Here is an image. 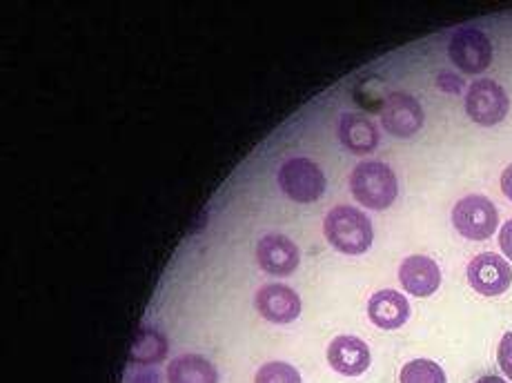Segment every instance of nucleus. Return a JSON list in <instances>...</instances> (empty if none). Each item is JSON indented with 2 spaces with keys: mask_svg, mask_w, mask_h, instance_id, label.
Instances as JSON below:
<instances>
[{
  "mask_svg": "<svg viewBox=\"0 0 512 383\" xmlns=\"http://www.w3.org/2000/svg\"><path fill=\"white\" fill-rule=\"evenodd\" d=\"M323 234L332 248L343 254H363L374 239L370 219L352 205H334L323 219Z\"/></svg>",
  "mask_w": 512,
  "mask_h": 383,
  "instance_id": "f257e3e1",
  "label": "nucleus"
},
{
  "mask_svg": "<svg viewBox=\"0 0 512 383\" xmlns=\"http://www.w3.org/2000/svg\"><path fill=\"white\" fill-rule=\"evenodd\" d=\"M350 188L354 199L370 210H388L399 196L395 170L381 161L359 163L350 174Z\"/></svg>",
  "mask_w": 512,
  "mask_h": 383,
  "instance_id": "f03ea898",
  "label": "nucleus"
},
{
  "mask_svg": "<svg viewBox=\"0 0 512 383\" xmlns=\"http://www.w3.org/2000/svg\"><path fill=\"white\" fill-rule=\"evenodd\" d=\"M277 181L294 203H314L326 192V174L305 156H294L285 161L279 168Z\"/></svg>",
  "mask_w": 512,
  "mask_h": 383,
  "instance_id": "7ed1b4c3",
  "label": "nucleus"
},
{
  "mask_svg": "<svg viewBox=\"0 0 512 383\" xmlns=\"http://www.w3.org/2000/svg\"><path fill=\"white\" fill-rule=\"evenodd\" d=\"M452 225H455L461 237L470 241L490 239L499 225L495 203L481 194L466 196L452 210Z\"/></svg>",
  "mask_w": 512,
  "mask_h": 383,
  "instance_id": "20e7f679",
  "label": "nucleus"
},
{
  "mask_svg": "<svg viewBox=\"0 0 512 383\" xmlns=\"http://www.w3.org/2000/svg\"><path fill=\"white\" fill-rule=\"evenodd\" d=\"M448 56L464 74H481L492 63V43L477 27H459L448 43Z\"/></svg>",
  "mask_w": 512,
  "mask_h": 383,
  "instance_id": "39448f33",
  "label": "nucleus"
},
{
  "mask_svg": "<svg viewBox=\"0 0 512 383\" xmlns=\"http://www.w3.org/2000/svg\"><path fill=\"white\" fill-rule=\"evenodd\" d=\"M510 98L504 87L490 78H479L466 94V112L479 125H497L508 116Z\"/></svg>",
  "mask_w": 512,
  "mask_h": 383,
  "instance_id": "423d86ee",
  "label": "nucleus"
},
{
  "mask_svg": "<svg viewBox=\"0 0 512 383\" xmlns=\"http://www.w3.org/2000/svg\"><path fill=\"white\" fill-rule=\"evenodd\" d=\"M468 281L484 297H499L510 288L512 270L504 257L495 252H484L470 261Z\"/></svg>",
  "mask_w": 512,
  "mask_h": 383,
  "instance_id": "0eeeda50",
  "label": "nucleus"
},
{
  "mask_svg": "<svg viewBox=\"0 0 512 383\" xmlns=\"http://www.w3.org/2000/svg\"><path fill=\"white\" fill-rule=\"evenodd\" d=\"M381 123L392 136L410 139L423 127V110L415 96L392 92L381 107Z\"/></svg>",
  "mask_w": 512,
  "mask_h": 383,
  "instance_id": "6e6552de",
  "label": "nucleus"
},
{
  "mask_svg": "<svg viewBox=\"0 0 512 383\" xmlns=\"http://www.w3.org/2000/svg\"><path fill=\"white\" fill-rule=\"evenodd\" d=\"M256 259L261 268L274 277H288L301 261V252L292 239L283 234H268L256 243Z\"/></svg>",
  "mask_w": 512,
  "mask_h": 383,
  "instance_id": "1a4fd4ad",
  "label": "nucleus"
},
{
  "mask_svg": "<svg viewBox=\"0 0 512 383\" xmlns=\"http://www.w3.org/2000/svg\"><path fill=\"white\" fill-rule=\"evenodd\" d=\"M254 306L263 319L272 323H290L301 314V299L292 288L283 283L263 286L254 297Z\"/></svg>",
  "mask_w": 512,
  "mask_h": 383,
  "instance_id": "9d476101",
  "label": "nucleus"
},
{
  "mask_svg": "<svg viewBox=\"0 0 512 383\" xmlns=\"http://www.w3.org/2000/svg\"><path fill=\"white\" fill-rule=\"evenodd\" d=\"M399 281L403 290L415 294V297H430L441 286V270L435 259L412 254L399 265Z\"/></svg>",
  "mask_w": 512,
  "mask_h": 383,
  "instance_id": "9b49d317",
  "label": "nucleus"
},
{
  "mask_svg": "<svg viewBox=\"0 0 512 383\" xmlns=\"http://www.w3.org/2000/svg\"><path fill=\"white\" fill-rule=\"evenodd\" d=\"M328 363L339 375L359 377L370 368V348L359 337L341 335L328 346Z\"/></svg>",
  "mask_w": 512,
  "mask_h": 383,
  "instance_id": "f8f14e48",
  "label": "nucleus"
},
{
  "mask_svg": "<svg viewBox=\"0 0 512 383\" xmlns=\"http://www.w3.org/2000/svg\"><path fill=\"white\" fill-rule=\"evenodd\" d=\"M368 317L377 328L397 330L410 317V303L401 292L379 290L368 301Z\"/></svg>",
  "mask_w": 512,
  "mask_h": 383,
  "instance_id": "ddd939ff",
  "label": "nucleus"
},
{
  "mask_svg": "<svg viewBox=\"0 0 512 383\" xmlns=\"http://www.w3.org/2000/svg\"><path fill=\"white\" fill-rule=\"evenodd\" d=\"M339 141L346 150L354 154H370L377 150L379 145V132L377 127L361 114H343L339 121Z\"/></svg>",
  "mask_w": 512,
  "mask_h": 383,
  "instance_id": "4468645a",
  "label": "nucleus"
},
{
  "mask_svg": "<svg viewBox=\"0 0 512 383\" xmlns=\"http://www.w3.org/2000/svg\"><path fill=\"white\" fill-rule=\"evenodd\" d=\"M167 383H219V372L201 355H183L167 366Z\"/></svg>",
  "mask_w": 512,
  "mask_h": 383,
  "instance_id": "2eb2a0df",
  "label": "nucleus"
},
{
  "mask_svg": "<svg viewBox=\"0 0 512 383\" xmlns=\"http://www.w3.org/2000/svg\"><path fill=\"white\" fill-rule=\"evenodd\" d=\"M165 355H167V341L163 337V332L150 326L141 328L132 346V361L143 363V366H152V363H159Z\"/></svg>",
  "mask_w": 512,
  "mask_h": 383,
  "instance_id": "dca6fc26",
  "label": "nucleus"
},
{
  "mask_svg": "<svg viewBox=\"0 0 512 383\" xmlns=\"http://www.w3.org/2000/svg\"><path fill=\"white\" fill-rule=\"evenodd\" d=\"M401 383H446V372L430 359H412L401 370Z\"/></svg>",
  "mask_w": 512,
  "mask_h": 383,
  "instance_id": "f3484780",
  "label": "nucleus"
},
{
  "mask_svg": "<svg viewBox=\"0 0 512 383\" xmlns=\"http://www.w3.org/2000/svg\"><path fill=\"white\" fill-rule=\"evenodd\" d=\"M254 383H301V375L290 363L270 361L256 370Z\"/></svg>",
  "mask_w": 512,
  "mask_h": 383,
  "instance_id": "a211bd4d",
  "label": "nucleus"
},
{
  "mask_svg": "<svg viewBox=\"0 0 512 383\" xmlns=\"http://www.w3.org/2000/svg\"><path fill=\"white\" fill-rule=\"evenodd\" d=\"M497 359H499L501 372H504V375L512 381V332H506L504 339H501Z\"/></svg>",
  "mask_w": 512,
  "mask_h": 383,
  "instance_id": "6ab92c4d",
  "label": "nucleus"
},
{
  "mask_svg": "<svg viewBox=\"0 0 512 383\" xmlns=\"http://www.w3.org/2000/svg\"><path fill=\"white\" fill-rule=\"evenodd\" d=\"M499 245H501V250H504L506 257L512 261V219L506 221L504 228H501V232H499Z\"/></svg>",
  "mask_w": 512,
  "mask_h": 383,
  "instance_id": "aec40b11",
  "label": "nucleus"
},
{
  "mask_svg": "<svg viewBox=\"0 0 512 383\" xmlns=\"http://www.w3.org/2000/svg\"><path fill=\"white\" fill-rule=\"evenodd\" d=\"M501 192L512 201V165H508V168L501 172Z\"/></svg>",
  "mask_w": 512,
  "mask_h": 383,
  "instance_id": "412c9836",
  "label": "nucleus"
},
{
  "mask_svg": "<svg viewBox=\"0 0 512 383\" xmlns=\"http://www.w3.org/2000/svg\"><path fill=\"white\" fill-rule=\"evenodd\" d=\"M477 383H508V381H504L501 377H495V375H488V377H481Z\"/></svg>",
  "mask_w": 512,
  "mask_h": 383,
  "instance_id": "4be33fe9",
  "label": "nucleus"
}]
</instances>
